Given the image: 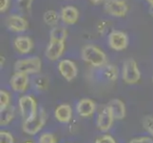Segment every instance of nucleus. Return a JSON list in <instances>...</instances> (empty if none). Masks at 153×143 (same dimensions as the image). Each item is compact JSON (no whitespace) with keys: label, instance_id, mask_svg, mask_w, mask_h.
Wrapping results in <instances>:
<instances>
[{"label":"nucleus","instance_id":"nucleus-9","mask_svg":"<svg viewBox=\"0 0 153 143\" xmlns=\"http://www.w3.org/2000/svg\"><path fill=\"white\" fill-rule=\"evenodd\" d=\"M58 71L67 81L73 80L78 75V70L75 63L68 59H63L58 63Z\"/></svg>","mask_w":153,"mask_h":143},{"label":"nucleus","instance_id":"nucleus-12","mask_svg":"<svg viewBox=\"0 0 153 143\" xmlns=\"http://www.w3.org/2000/svg\"><path fill=\"white\" fill-rule=\"evenodd\" d=\"M65 51V42L50 41L47 47L45 55L51 61H55L62 56Z\"/></svg>","mask_w":153,"mask_h":143},{"label":"nucleus","instance_id":"nucleus-31","mask_svg":"<svg viewBox=\"0 0 153 143\" xmlns=\"http://www.w3.org/2000/svg\"><path fill=\"white\" fill-rule=\"evenodd\" d=\"M91 3H93V4H100L101 2H103V1H105V0H89Z\"/></svg>","mask_w":153,"mask_h":143},{"label":"nucleus","instance_id":"nucleus-24","mask_svg":"<svg viewBox=\"0 0 153 143\" xmlns=\"http://www.w3.org/2000/svg\"><path fill=\"white\" fill-rule=\"evenodd\" d=\"M33 0H17V5L22 12H29L33 6Z\"/></svg>","mask_w":153,"mask_h":143},{"label":"nucleus","instance_id":"nucleus-13","mask_svg":"<svg viewBox=\"0 0 153 143\" xmlns=\"http://www.w3.org/2000/svg\"><path fill=\"white\" fill-rule=\"evenodd\" d=\"M96 110V104L89 98H82L76 104V112L82 118H89Z\"/></svg>","mask_w":153,"mask_h":143},{"label":"nucleus","instance_id":"nucleus-14","mask_svg":"<svg viewBox=\"0 0 153 143\" xmlns=\"http://www.w3.org/2000/svg\"><path fill=\"white\" fill-rule=\"evenodd\" d=\"M60 17L65 24L73 25L79 19V10L74 6H66L61 10Z\"/></svg>","mask_w":153,"mask_h":143},{"label":"nucleus","instance_id":"nucleus-29","mask_svg":"<svg viewBox=\"0 0 153 143\" xmlns=\"http://www.w3.org/2000/svg\"><path fill=\"white\" fill-rule=\"evenodd\" d=\"M95 143H116V141L111 136L104 135L102 136L98 137V139L95 140Z\"/></svg>","mask_w":153,"mask_h":143},{"label":"nucleus","instance_id":"nucleus-33","mask_svg":"<svg viewBox=\"0 0 153 143\" xmlns=\"http://www.w3.org/2000/svg\"><path fill=\"white\" fill-rule=\"evenodd\" d=\"M152 81H153V76H152Z\"/></svg>","mask_w":153,"mask_h":143},{"label":"nucleus","instance_id":"nucleus-17","mask_svg":"<svg viewBox=\"0 0 153 143\" xmlns=\"http://www.w3.org/2000/svg\"><path fill=\"white\" fill-rule=\"evenodd\" d=\"M13 44L15 50L21 55L29 54L33 48V42L29 36H18L14 39Z\"/></svg>","mask_w":153,"mask_h":143},{"label":"nucleus","instance_id":"nucleus-19","mask_svg":"<svg viewBox=\"0 0 153 143\" xmlns=\"http://www.w3.org/2000/svg\"><path fill=\"white\" fill-rule=\"evenodd\" d=\"M68 36V31L64 27H54L50 33V41L65 42Z\"/></svg>","mask_w":153,"mask_h":143},{"label":"nucleus","instance_id":"nucleus-8","mask_svg":"<svg viewBox=\"0 0 153 143\" xmlns=\"http://www.w3.org/2000/svg\"><path fill=\"white\" fill-rule=\"evenodd\" d=\"M114 118L108 109V105L104 106V107L100 110V112L97 116V128L101 132H107L108 131L113 124Z\"/></svg>","mask_w":153,"mask_h":143},{"label":"nucleus","instance_id":"nucleus-2","mask_svg":"<svg viewBox=\"0 0 153 143\" xmlns=\"http://www.w3.org/2000/svg\"><path fill=\"white\" fill-rule=\"evenodd\" d=\"M42 68V61L39 57H28L25 59L17 60L14 63L13 69L14 72L24 73L27 75H33V73H38Z\"/></svg>","mask_w":153,"mask_h":143},{"label":"nucleus","instance_id":"nucleus-1","mask_svg":"<svg viewBox=\"0 0 153 143\" xmlns=\"http://www.w3.org/2000/svg\"><path fill=\"white\" fill-rule=\"evenodd\" d=\"M83 61L92 67H104L108 64V58L100 48L94 45H86L81 51Z\"/></svg>","mask_w":153,"mask_h":143},{"label":"nucleus","instance_id":"nucleus-30","mask_svg":"<svg viewBox=\"0 0 153 143\" xmlns=\"http://www.w3.org/2000/svg\"><path fill=\"white\" fill-rule=\"evenodd\" d=\"M10 0H0V12L5 13L9 8Z\"/></svg>","mask_w":153,"mask_h":143},{"label":"nucleus","instance_id":"nucleus-18","mask_svg":"<svg viewBox=\"0 0 153 143\" xmlns=\"http://www.w3.org/2000/svg\"><path fill=\"white\" fill-rule=\"evenodd\" d=\"M0 113H1L0 114V124L1 126H6L13 119L15 109L13 106L10 105L7 108L0 110Z\"/></svg>","mask_w":153,"mask_h":143},{"label":"nucleus","instance_id":"nucleus-5","mask_svg":"<svg viewBox=\"0 0 153 143\" xmlns=\"http://www.w3.org/2000/svg\"><path fill=\"white\" fill-rule=\"evenodd\" d=\"M47 119V115L44 109H40L33 118L23 122V132L30 136H34L43 128Z\"/></svg>","mask_w":153,"mask_h":143},{"label":"nucleus","instance_id":"nucleus-20","mask_svg":"<svg viewBox=\"0 0 153 143\" xmlns=\"http://www.w3.org/2000/svg\"><path fill=\"white\" fill-rule=\"evenodd\" d=\"M102 71H103L104 76L107 79H108V80H110V81L117 80L118 76H119V71H118V68L116 66L107 64L103 67Z\"/></svg>","mask_w":153,"mask_h":143},{"label":"nucleus","instance_id":"nucleus-4","mask_svg":"<svg viewBox=\"0 0 153 143\" xmlns=\"http://www.w3.org/2000/svg\"><path fill=\"white\" fill-rule=\"evenodd\" d=\"M20 114L24 121L33 118L37 115V103L31 95H23L18 100Z\"/></svg>","mask_w":153,"mask_h":143},{"label":"nucleus","instance_id":"nucleus-32","mask_svg":"<svg viewBox=\"0 0 153 143\" xmlns=\"http://www.w3.org/2000/svg\"><path fill=\"white\" fill-rule=\"evenodd\" d=\"M146 1L150 4V6H151V7H153V0H146Z\"/></svg>","mask_w":153,"mask_h":143},{"label":"nucleus","instance_id":"nucleus-27","mask_svg":"<svg viewBox=\"0 0 153 143\" xmlns=\"http://www.w3.org/2000/svg\"><path fill=\"white\" fill-rule=\"evenodd\" d=\"M144 128L149 132L153 137V116H146L144 120Z\"/></svg>","mask_w":153,"mask_h":143},{"label":"nucleus","instance_id":"nucleus-22","mask_svg":"<svg viewBox=\"0 0 153 143\" xmlns=\"http://www.w3.org/2000/svg\"><path fill=\"white\" fill-rule=\"evenodd\" d=\"M34 86L38 91H45L49 87V80L48 78L42 76H38L34 78Z\"/></svg>","mask_w":153,"mask_h":143},{"label":"nucleus","instance_id":"nucleus-11","mask_svg":"<svg viewBox=\"0 0 153 143\" xmlns=\"http://www.w3.org/2000/svg\"><path fill=\"white\" fill-rule=\"evenodd\" d=\"M6 24L8 29L12 31H14V33H22V31H25L29 27L28 21L24 17L17 14H12L8 16L6 20Z\"/></svg>","mask_w":153,"mask_h":143},{"label":"nucleus","instance_id":"nucleus-23","mask_svg":"<svg viewBox=\"0 0 153 143\" xmlns=\"http://www.w3.org/2000/svg\"><path fill=\"white\" fill-rule=\"evenodd\" d=\"M10 95L9 94L8 92L1 90L0 91V110L7 108L8 106H10Z\"/></svg>","mask_w":153,"mask_h":143},{"label":"nucleus","instance_id":"nucleus-6","mask_svg":"<svg viewBox=\"0 0 153 143\" xmlns=\"http://www.w3.org/2000/svg\"><path fill=\"white\" fill-rule=\"evenodd\" d=\"M104 9L114 17H124L128 10V5L125 0H105Z\"/></svg>","mask_w":153,"mask_h":143},{"label":"nucleus","instance_id":"nucleus-26","mask_svg":"<svg viewBox=\"0 0 153 143\" xmlns=\"http://www.w3.org/2000/svg\"><path fill=\"white\" fill-rule=\"evenodd\" d=\"M0 143H14L13 135L7 131L0 132Z\"/></svg>","mask_w":153,"mask_h":143},{"label":"nucleus","instance_id":"nucleus-3","mask_svg":"<svg viewBox=\"0 0 153 143\" xmlns=\"http://www.w3.org/2000/svg\"><path fill=\"white\" fill-rule=\"evenodd\" d=\"M122 78L126 84H129V85L136 84L140 80L141 72L137 65V62L133 58H128L123 63Z\"/></svg>","mask_w":153,"mask_h":143},{"label":"nucleus","instance_id":"nucleus-16","mask_svg":"<svg viewBox=\"0 0 153 143\" xmlns=\"http://www.w3.org/2000/svg\"><path fill=\"white\" fill-rule=\"evenodd\" d=\"M54 118L60 123L70 122L72 118V109L68 104H61L57 106L54 111Z\"/></svg>","mask_w":153,"mask_h":143},{"label":"nucleus","instance_id":"nucleus-28","mask_svg":"<svg viewBox=\"0 0 153 143\" xmlns=\"http://www.w3.org/2000/svg\"><path fill=\"white\" fill-rule=\"evenodd\" d=\"M128 143H153V139L150 136H140L132 139Z\"/></svg>","mask_w":153,"mask_h":143},{"label":"nucleus","instance_id":"nucleus-15","mask_svg":"<svg viewBox=\"0 0 153 143\" xmlns=\"http://www.w3.org/2000/svg\"><path fill=\"white\" fill-rule=\"evenodd\" d=\"M108 107L111 112L114 119L121 120L126 116V106L122 100L118 98L111 99L108 103Z\"/></svg>","mask_w":153,"mask_h":143},{"label":"nucleus","instance_id":"nucleus-25","mask_svg":"<svg viewBox=\"0 0 153 143\" xmlns=\"http://www.w3.org/2000/svg\"><path fill=\"white\" fill-rule=\"evenodd\" d=\"M39 143H56V139L53 134L44 133L39 137Z\"/></svg>","mask_w":153,"mask_h":143},{"label":"nucleus","instance_id":"nucleus-21","mask_svg":"<svg viewBox=\"0 0 153 143\" xmlns=\"http://www.w3.org/2000/svg\"><path fill=\"white\" fill-rule=\"evenodd\" d=\"M43 20L44 22L49 25V26H55L59 20V16H58V13L53 10H49L45 12L43 15Z\"/></svg>","mask_w":153,"mask_h":143},{"label":"nucleus","instance_id":"nucleus-10","mask_svg":"<svg viewBox=\"0 0 153 143\" xmlns=\"http://www.w3.org/2000/svg\"><path fill=\"white\" fill-rule=\"evenodd\" d=\"M10 85L12 90L16 93H24L29 85V76L27 73L15 72L10 77Z\"/></svg>","mask_w":153,"mask_h":143},{"label":"nucleus","instance_id":"nucleus-7","mask_svg":"<svg viewBox=\"0 0 153 143\" xmlns=\"http://www.w3.org/2000/svg\"><path fill=\"white\" fill-rule=\"evenodd\" d=\"M108 42L114 51H123L128 45V36L122 31H112L108 34Z\"/></svg>","mask_w":153,"mask_h":143}]
</instances>
